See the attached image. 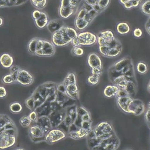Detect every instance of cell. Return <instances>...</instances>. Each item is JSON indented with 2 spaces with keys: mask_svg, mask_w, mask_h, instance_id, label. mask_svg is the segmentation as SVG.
Wrapping results in <instances>:
<instances>
[{
  "mask_svg": "<svg viewBox=\"0 0 150 150\" xmlns=\"http://www.w3.org/2000/svg\"><path fill=\"white\" fill-rule=\"evenodd\" d=\"M97 43L101 54L108 58H114L121 53L122 45L121 42L115 38L111 30H104L97 35Z\"/></svg>",
  "mask_w": 150,
  "mask_h": 150,
  "instance_id": "obj_1",
  "label": "cell"
},
{
  "mask_svg": "<svg viewBox=\"0 0 150 150\" xmlns=\"http://www.w3.org/2000/svg\"><path fill=\"white\" fill-rule=\"evenodd\" d=\"M18 128L7 114H0V150L13 146L17 140Z\"/></svg>",
  "mask_w": 150,
  "mask_h": 150,
  "instance_id": "obj_2",
  "label": "cell"
},
{
  "mask_svg": "<svg viewBox=\"0 0 150 150\" xmlns=\"http://www.w3.org/2000/svg\"><path fill=\"white\" fill-rule=\"evenodd\" d=\"M55 46L45 39L34 38L28 44V52L33 54L39 57H51L56 52Z\"/></svg>",
  "mask_w": 150,
  "mask_h": 150,
  "instance_id": "obj_3",
  "label": "cell"
},
{
  "mask_svg": "<svg viewBox=\"0 0 150 150\" xmlns=\"http://www.w3.org/2000/svg\"><path fill=\"white\" fill-rule=\"evenodd\" d=\"M76 29L67 26H64L58 31L52 35L51 42L57 47L66 46L77 36Z\"/></svg>",
  "mask_w": 150,
  "mask_h": 150,
  "instance_id": "obj_4",
  "label": "cell"
},
{
  "mask_svg": "<svg viewBox=\"0 0 150 150\" xmlns=\"http://www.w3.org/2000/svg\"><path fill=\"white\" fill-rule=\"evenodd\" d=\"M97 37L96 34L88 31L78 33L77 36L71 42L73 46H90L97 43Z\"/></svg>",
  "mask_w": 150,
  "mask_h": 150,
  "instance_id": "obj_5",
  "label": "cell"
},
{
  "mask_svg": "<svg viewBox=\"0 0 150 150\" xmlns=\"http://www.w3.org/2000/svg\"><path fill=\"white\" fill-rule=\"evenodd\" d=\"M63 84L65 89V93L70 98L77 99L79 98V90L76 83V76L74 73H69L66 76Z\"/></svg>",
  "mask_w": 150,
  "mask_h": 150,
  "instance_id": "obj_6",
  "label": "cell"
},
{
  "mask_svg": "<svg viewBox=\"0 0 150 150\" xmlns=\"http://www.w3.org/2000/svg\"><path fill=\"white\" fill-rule=\"evenodd\" d=\"M98 15V13L91 6L84 2L80 8L78 9L76 18L83 19L90 25Z\"/></svg>",
  "mask_w": 150,
  "mask_h": 150,
  "instance_id": "obj_7",
  "label": "cell"
},
{
  "mask_svg": "<svg viewBox=\"0 0 150 150\" xmlns=\"http://www.w3.org/2000/svg\"><path fill=\"white\" fill-rule=\"evenodd\" d=\"M79 6H76L72 0H60L59 7V15L62 19H68L76 14Z\"/></svg>",
  "mask_w": 150,
  "mask_h": 150,
  "instance_id": "obj_8",
  "label": "cell"
},
{
  "mask_svg": "<svg viewBox=\"0 0 150 150\" xmlns=\"http://www.w3.org/2000/svg\"><path fill=\"white\" fill-rule=\"evenodd\" d=\"M64 132L59 129H53L48 131L45 137V141L48 144H53L66 138Z\"/></svg>",
  "mask_w": 150,
  "mask_h": 150,
  "instance_id": "obj_9",
  "label": "cell"
},
{
  "mask_svg": "<svg viewBox=\"0 0 150 150\" xmlns=\"http://www.w3.org/2000/svg\"><path fill=\"white\" fill-rule=\"evenodd\" d=\"M33 81L34 77L29 71L23 69L19 70L16 77V83L23 86H28L31 85Z\"/></svg>",
  "mask_w": 150,
  "mask_h": 150,
  "instance_id": "obj_10",
  "label": "cell"
},
{
  "mask_svg": "<svg viewBox=\"0 0 150 150\" xmlns=\"http://www.w3.org/2000/svg\"><path fill=\"white\" fill-rule=\"evenodd\" d=\"M85 3L91 6L98 14L104 11L109 5L110 0H83Z\"/></svg>",
  "mask_w": 150,
  "mask_h": 150,
  "instance_id": "obj_11",
  "label": "cell"
},
{
  "mask_svg": "<svg viewBox=\"0 0 150 150\" xmlns=\"http://www.w3.org/2000/svg\"><path fill=\"white\" fill-rule=\"evenodd\" d=\"M29 135L33 141L40 139L45 137V131L38 125H32L29 128Z\"/></svg>",
  "mask_w": 150,
  "mask_h": 150,
  "instance_id": "obj_12",
  "label": "cell"
},
{
  "mask_svg": "<svg viewBox=\"0 0 150 150\" xmlns=\"http://www.w3.org/2000/svg\"><path fill=\"white\" fill-rule=\"evenodd\" d=\"M87 62L91 69L96 68L103 69V63L101 58L96 53H90L87 59Z\"/></svg>",
  "mask_w": 150,
  "mask_h": 150,
  "instance_id": "obj_13",
  "label": "cell"
},
{
  "mask_svg": "<svg viewBox=\"0 0 150 150\" xmlns=\"http://www.w3.org/2000/svg\"><path fill=\"white\" fill-rule=\"evenodd\" d=\"M64 26H66L65 23L62 19H54L49 21L46 25V28L49 32L53 34Z\"/></svg>",
  "mask_w": 150,
  "mask_h": 150,
  "instance_id": "obj_14",
  "label": "cell"
},
{
  "mask_svg": "<svg viewBox=\"0 0 150 150\" xmlns=\"http://www.w3.org/2000/svg\"><path fill=\"white\" fill-rule=\"evenodd\" d=\"M35 25L39 29H43L45 27L49 21L47 13L43 11H41V14L39 18L33 20Z\"/></svg>",
  "mask_w": 150,
  "mask_h": 150,
  "instance_id": "obj_15",
  "label": "cell"
},
{
  "mask_svg": "<svg viewBox=\"0 0 150 150\" xmlns=\"http://www.w3.org/2000/svg\"><path fill=\"white\" fill-rule=\"evenodd\" d=\"M120 89L115 84H110L107 86L104 90V95L107 98H112L117 97Z\"/></svg>",
  "mask_w": 150,
  "mask_h": 150,
  "instance_id": "obj_16",
  "label": "cell"
},
{
  "mask_svg": "<svg viewBox=\"0 0 150 150\" xmlns=\"http://www.w3.org/2000/svg\"><path fill=\"white\" fill-rule=\"evenodd\" d=\"M13 64V57L7 53L2 54L0 56V64L5 69H9Z\"/></svg>",
  "mask_w": 150,
  "mask_h": 150,
  "instance_id": "obj_17",
  "label": "cell"
},
{
  "mask_svg": "<svg viewBox=\"0 0 150 150\" xmlns=\"http://www.w3.org/2000/svg\"><path fill=\"white\" fill-rule=\"evenodd\" d=\"M116 31L120 35H125L130 32L131 27L127 22H121L117 24Z\"/></svg>",
  "mask_w": 150,
  "mask_h": 150,
  "instance_id": "obj_18",
  "label": "cell"
},
{
  "mask_svg": "<svg viewBox=\"0 0 150 150\" xmlns=\"http://www.w3.org/2000/svg\"><path fill=\"white\" fill-rule=\"evenodd\" d=\"M120 2L127 9L139 6L142 0H119Z\"/></svg>",
  "mask_w": 150,
  "mask_h": 150,
  "instance_id": "obj_19",
  "label": "cell"
},
{
  "mask_svg": "<svg viewBox=\"0 0 150 150\" xmlns=\"http://www.w3.org/2000/svg\"><path fill=\"white\" fill-rule=\"evenodd\" d=\"M139 9L143 14L150 17V0L142 1L139 5Z\"/></svg>",
  "mask_w": 150,
  "mask_h": 150,
  "instance_id": "obj_20",
  "label": "cell"
},
{
  "mask_svg": "<svg viewBox=\"0 0 150 150\" xmlns=\"http://www.w3.org/2000/svg\"><path fill=\"white\" fill-rule=\"evenodd\" d=\"M9 109L10 112L13 114H19L22 110V106L19 102L15 101L9 104Z\"/></svg>",
  "mask_w": 150,
  "mask_h": 150,
  "instance_id": "obj_21",
  "label": "cell"
},
{
  "mask_svg": "<svg viewBox=\"0 0 150 150\" xmlns=\"http://www.w3.org/2000/svg\"><path fill=\"white\" fill-rule=\"evenodd\" d=\"M136 69L137 71L141 74H146L148 71V67L145 62L144 61H140L137 64Z\"/></svg>",
  "mask_w": 150,
  "mask_h": 150,
  "instance_id": "obj_22",
  "label": "cell"
},
{
  "mask_svg": "<svg viewBox=\"0 0 150 150\" xmlns=\"http://www.w3.org/2000/svg\"><path fill=\"white\" fill-rule=\"evenodd\" d=\"M47 0H30L32 5L37 9L42 10L45 8Z\"/></svg>",
  "mask_w": 150,
  "mask_h": 150,
  "instance_id": "obj_23",
  "label": "cell"
},
{
  "mask_svg": "<svg viewBox=\"0 0 150 150\" xmlns=\"http://www.w3.org/2000/svg\"><path fill=\"white\" fill-rule=\"evenodd\" d=\"M21 68L15 64H13L10 68H9V74L12 76L15 82L16 83V77L18 76V73L19 71Z\"/></svg>",
  "mask_w": 150,
  "mask_h": 150,
  "instance_id": "obj_24",
  "label": "cell"
},
{
  "mask_svg": "<svg viewBox=\"0 0 150 150\" xmlns=\"http://www.w3.org/2000/svg\"><path fill=\"white\" fill-rule=\"evenodd\" d=\"M32 121L29 119L28 115L22 116L19 119V124L23 127H28L30 126Z\"/></svg>",
  "mask_w": 150,
  "mask_h": 150,
  "instance_id": "obj_25",
  "label": "cell"
},
{
  "mask_svg": "<svg viewBox=\"0 0 150 150\" xmlns=\"http://www.w3.org/2000/svg\"><path fill=\"white\" fill-rule=\"evenodd\" d=\"M71 53L74 56H81L84 54V50L81 47L73 46L71 50Z\"/></svg>",
  "mask_w": 150,
  "mask_h": 150,
  "instance_id": "obj_26",
  "label": "cell"
},
{
  "mask_svg": "<svg viewBox=\"0 0 150 150\" xmlns=\"http://www.w3.org/2000/svg\"><path fill=\"white\" fill-rule=\"evenodd\" d=\"M87 83L88 84L91 86H95L98 84V83L100 81V77L94 76V75H90L88 77L87 79Z\"/></svg>",
  "mask_w": 150,
  "mask_h": 150,
  "instance_id": "obj_27",
  "label": "cell"
},
{
  "mask_svg": "<svg viewBox=\"0 0 150 150\" xmlns=\"http://www.w3.org/2000/svg\"><path fill=\"white\" fill-rule=\"evenodd\" d=\"M2 82L4 84H12L13 83H16L15 81L12 77V76L10 74H8L5 75L2 79Z\"/></svg>",
  "mask_w": 150,
  "mask_h": 150,
  "instance_id": "obj_28",
  "label": "cell"
},
{
  "mask_svg": "<svg viewBox=\"0 0 150 150\" xmlns=\"http://www.w3.org/2000/svg\"><path fill=\"white\" fill-rule=\"evenodd\" d=\"M28 117H29V119L31 120V121L34 122L38 121V114L35 110L31 111V112L29 114Z\"/></svg>",
  "mask_w": 150,
  "mask_h": 150,
  "instance_id": "obj_29",
  "label": "cell"
},
{
  "mask_svg": "<svg viewBox=\"0 0 150 150\" xmlns=\"http://www.w3.org/2000/svg\"><path fill=\"white\" fill-rule=\"evenodd\" d=\"M143 32L142 30L138 28H136L134 29L133 31V35L136 38H139L142 36Z\"/></svg>",
  "mask_w": 150,
  "mask_h": 150,
  "instance_id": "obj_30",
  "label": "cell"
},
{
  "mask_svg": "<svg viewBox=\"0 0 150 150\" xmlns=\"http://www.w3.org/2000/svg\"><path fill=\"white\" fill-rule=\"evenodd\" d=\"M41 14V11L39 10V9H35L32 12V16L33 20L38 19V18H39V16H40Z\"/></svg>",
  "mask_w": 150,
  "mask_h": 150,
  "instance_id": "obj_31",
  "label": "cell"
},
{
  "mask_svg": "<svg viewBox=\"0 0 150 150\" xmlns=\"http://www.w3.org/2000/svg\"><path fill=\"white\" fill-rule=\"evenodd\" d=\"M7 92L4 86H0V98H4L6 96Z\"/></svg>",
  "mask_w": 150,
  "mask_h": 150,
  "instance_id": "obj_32",
  "label": "cell"
},
{
  "mask_svg": "<svg viewBox=\"0 0 150 150\" xmlns=\"http://www.w3.org/2000/svg\"><path fill=\"white\" fill-rule=\"evenodd\" d=\"M145 28L146 31L150 35V17H149V18L147 19L145 25Z\"/></svg>",
  "mask_w": 150,
  "mask_h": 150,
  "instance_id": "obj_33",
  "label": "cell"
},
{
  "mask_svg": "<svg viewBox=\"0 0 150 150\" xmlns=\"http://www.w3.org/2000/svg\"><path fill=\"white\" fill-rule=\"evenodd\" d=\"M72 1L75 5L79 6V5H80L81 4V2H82L83 0H72Z\"/></svg>",
  "mask_w": 150,
  "mask_h": 150,
  "instance_id": "obj_34",
  "label": "cell"
},
{
  "mask_svg": "<svg viewBox=\"0 0 150 150\" xmlns=\"http://www.w3.org/2000/svg\"><path fill=\"white\" fill-rule=\"evenodd\" d=\"M4 24V19L2 17L0 16V26H1Z\"/></svg>",
  "mask_w": 150,
  "mask_h": 150,
  "instance_id": "obj_35",
  "label": "cell"
},
{
  "mask_svg": "<svg viewBox=\"0 0 150 150\" xmlns=\"http://www.w3.org/2000/svg\"><path fill=\"white\" fill-rule=\"evenodd\" d=\"M148 90H149V91L150 92V81L149 82V84L148 85Z\"/></svg>",
  "mask_w": 150,
  "mask_h": 150,
  "instance_id": "obj_36",
  "label": "cell"
},
{
  "mask_svg": "<svg viewBox=\"0 0 150 150\" xmlns=\"http://www.w3.org/2000/svg\"><path fill=\"white\" fill-rule=\"evenodd\" d=\"M14 150H25V149L22 148H16V149H15Z\"/></svg>",
  "mask_w": 150,
  "mask_h": 150,
  "instance_id": "obj_37",
  "label": "cell"
}]
</instances>
